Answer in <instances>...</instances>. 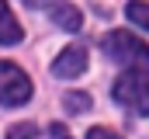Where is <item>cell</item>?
<instances>
[{
	"label": "cell",
	"mask_w": 149,
	"mask_h": 139,
	"mask_svg": "<svg viewBox=\"0 0 149 139\" xmlns=\"http://www.w3.org/2000/svg\"><path fill=\"white\" fill-rule=\"evenodd\" d=\"M101 49L111 56L114 63L128 66L132 73H149V45L142 38H135L132 32H108L101 38Z\"/></svg>",
	"instance_id": "obj_1"
},
{
	"label": "cell",
	"mask_w": 149,
	"mask_h": 139,
	"mask_svg": "<svg viewBox=\"0 0 149 139\" xmlns=\"http://www.w3.org/2000/svg\"><path fill=\"white\" fill-rule=\"evenodd\" d=\"M31 98V80L28 73L7 59H0V104L3 108H14V104H24Z\"/></svg>",
	"instance_id": "obj_2"
},
{
	"label": "cell",
	"mask_w": 149,
	"mask_h": 139,
	"mask_svg": "<svg viewBox=\"0 0 149 139\" xmlns=\"http://www.w3.org/2000/svg\"><path fill=\"white\" fill-rule=\"evenodd\" d=\"M114 98L125 104V108L139 111V115H149V80L142 73H125V77H118V80H114Z\"/></svg>",
	"instance_id": "obj_3"
},
{
	"label": "cell",
	"mask_w": 149,
	"mask_h": 139,
	"mask_svg": "<svg viewBox=\"0 0 149 139\" xmlns=\"http://www.w3.org/2000/svg\"><path fill=\"white\" fill-rule=\"evenodd\" d=\"M87 70V49L76 42L70 49H63L59 56H56V63H52V73L56 77H63V80H70V77H80Z\"/></svg>",
	"instance_id": "obj_4"
},
{
	"label": "cell",
	"mask_w": 149,
	"mask_h": 139,
	"mask_svg": "<svg viewBox=\"0 0 149 139\" xmlns=\"http://www.w3.org/2000/svg\"><path fill=\"white\" fill-rule=\"evenodd\" d=\"M49 18H52L63 32H80V25H83V14L76 11L73 4H66V0H52V4H49Z\"/></svg>",
	"instance_id": "obj_5"
},
{
	"label": "cell",
	"mask_w": 149,
	"mask_h": 139,
	"mask_svg": "<svg viewBox=\"0 0 149 139\" xmlns=\"http://www.w3.org/2000/svg\"><path fill=\"white\" fill-rule=\"evenodd\" d=\"M21 25L14 21V14H10V7H7V0H0V45H17L21 42Z\"/></svg>",
	"instance_id": "obj_6"
},
{
	"label": "cell",
	"mask_w": 149,
	"mask_h": 139,
	"mask_svg": "<svg viewBox=\"0 0 149 139\" xmlns=\"http://www.w3.org/2000/svg\"><path fill=\"white\" fill-rule=\"evenodd\" d=\"M125 14H128L132 25H139V28L149 32V4H146V0H132V4L125 7Z\"/></svg>",
	"instance_id": "obj_7"
},
{
	"label": "cell",
	"mask_w": 149,
	"mask_h": 139,
	"mask_svg": "<svg viewBox=\"0 0 149 139\" xmlns=\"http://www.w3.org/2000/svg\"><path fill=\"white\" fill-rule=\"evenodd\" d=\"M63 104H66V111H87V108H90V98H87L83 91H70V94L63 98Z\"/></svg>",
	"instance_id": "obj_8"
},
{
	"label": "cell",
	"mask_w": 149,
	"mask_h": 139,
	"mask_svg": "<svg viewBox=\"0 0 149 139\" xmlns=\"http://www.w3.org/2000/svg\"><path fill=\"white\" fill-rule=\"evenodd\" d=\"M38 136V125L35 122H17L10 132H7V139H35Z\"/></svg>",
	"instance_id": "obj_9"
},
{
	"label": "cell",
	"mask_w": 149,
	"mask_h": 139,
	"mask_svg": "<svg viewBox=\"0 0 149 139\" xmlns=\"http://www.w3.org/2000/svg\"><path fill=\"white\" fill-rule=\"evenodd\" d=\"M87 139H121V136L111 132V129H101V125H97V129H90V132H87Z\"/></svg>",
	"instance_id": "obj_10"
},
{
	"label": "cell",
	"mask_w": 149,
	"mask_h": 139,
	"mask_svg": "<svg viewBox=\"0 0 149 139\" xmlns=\"http://www.w3.org/2000/svg\"><path fill=\"white\" fill-rule=\"evenodd\" d=\"M52 136H56V139H73V136H70V132H66V129H63V125H59V122L52 125Z\"/></svg>",
	"instance_id": "obj_11"
}]
</instances>
